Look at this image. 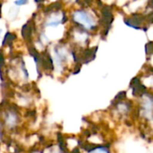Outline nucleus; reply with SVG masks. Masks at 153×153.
I'll return each mask as SVG.
<instances>
[{
    "mask_svg": "<svg viewBox=\"0 0 153 153\" xmlns=\"http://www.w3.org/2000/svg\"><path fill=\"white\" fill-rule=\"evenodd\" d=\"M74 18L77 22L82 23L87 28H92L93 27V20L90 17V15L83 12V11H78L74 14Z\"/></svg>",
    "mask_w": 153,
    "mask_h": 153,
    "instance_id": "nucleus-1",
    "label": "nucleus"
},
{
    "mask_svg": "<svg viewBox=\"0 0 153 153\" xmlns=\"http://www.w3.org/2000/svg\"><path fill=\"white\" fill-rule=\"evenodd\" d=\"M134 95V96H141L145 93L146 91V87L144 85H138L135 88H133Z\"/></svg>",
    "mask_w": 153,
    "mask_h": 153,
    "instance_id": "nucleus-2",
    "label": "nucleus"
},
{
    "mask_svg": "<svg viewBox=\"0 0 153 153\" xmlns=\"http://www.w3.org/2000/svg\"><path fill=\"white\" fill-rule=\"evenodd\" d=\"M145 51H146V54L148 55L153 54V42H149L145 46Z\"/></svg>",
    "mask_w": 153,
    "mask_h": 153,
    "instance_id": "nucleus-3",
    "label": "nucleus"
},
{
    "mask_svg": "<svg viewBox=\"0 0 153 153\" xmlns=\"http://www.w3.org/2000/svg\"><path fill=\"white\" fill-rule=\"evenodd\" d=\"M13 39H14V35H13V34H11V33H7V34L5 35L4 43H10Z\"/></svg>",
    "mask_w": 153,
    "mask_h": 153,
    "instance_id": "nucleus-4",
    "label": "nucleus"
},
{
    "mask_svg": "<svg viewBox=\"0 0 153 153\" xmlns=\"http://www.w3.org/2000/svg\"><path fill=\"white\" fill-rule=\"evenodd\" d=\"M126 91H122V92L118 93V95L116 97L117 101H121V100H123L126 98Z\"/></svg>",
    "mask_w": 153,
    "mask_h": 153,
    "instance_id": "nucleus-5",
    "label": "nucleus"
},
{
    "mask_svg": "<svg viewBox=\"0 0 153 153\" xmlns=\"http://www.w3.org/2000/svg\"><path fill=\"white\" fill-rule=\"evenodd\" d=\"M149 22L151 23H153V13H152L150 15H149Z\"/></svg>",
    "mask_w": 153,
    "mask_h": 153,
    "instance_id": "nucleus-6",
    "label": "nucleus"
},
{
    "mask_svg": "<svg viewBox=\"0 0 153 153\" xmlns=\"http://www.w3.org/2000/svg\"><path fill=\"white\" fill-rule=\"evenodd\" d=\"M0 65H3V58H2V56H0Z\"/></svg>",
    "mask_w": 153,
    "mask_h": 153,
    "instance_id": "nucleus-7",
    "label": "nucleus"
},
{
    "mask_svg": "<svg viewBox=\"0 0 153 153\" xmlns=\"http://www.w3.org/2000/svg\"><path fill=\"white\" fill-rule=\"evenodd\" d=\"M26 2H17V4H25Z\"/></svg>",
    "mask_w": 153,
    "mask_h": 153,
    "instance_id": "nucleus-8",
    "label": "nucleus"
},
{
    "mask_svg": "<svg viewBox=\"0 0 153 153\" xmlns=\"http://www.w3.org/2000/svg\"><path fill=\"white\" fill-rule=\"evenodd\" d=\"M1 32H2V30L0 29V34H1Z\"/></svg>",
    "mask_w": 153,
    "mask_h": 153,
    "instance_id": "nucleus-9",
    "label": "nucleus"
}]
</instances>
